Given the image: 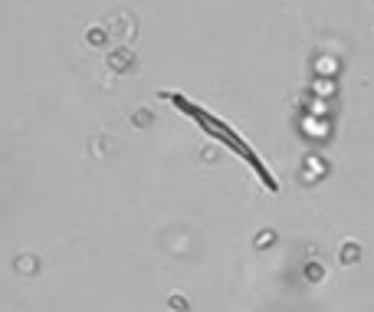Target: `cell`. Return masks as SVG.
<instances>
[{
  "mask_svg": "<svg viewBox=\"0 0 374 312\" xmlns=\"http://www.w3.org/2000/svg\"><path fill=\"white\" fill-rule=\"evenodd\" d=\"M171 99H174V105H177L181 112H187V115H191V119H197V122H201V125H204V128H207V132H211V135H220V138H223V142H227V145H233V152L240 155V158H247L249 164H256V168L263 171V178H266V184H273V174H269V171L263 168V164H259V158H256V155H253V148H249V145L243 142V138H237V135H233L230 128H227V125L220 122V119H213V115H207V112H204V109H197V105H191V102H187V99H181V95H171Z\"/></svg>",
  "mask_w": 374,
  "mask_h": 312,
  "instance_id": "6da1fadb",
  "label": "cell"
}]
</instances>
